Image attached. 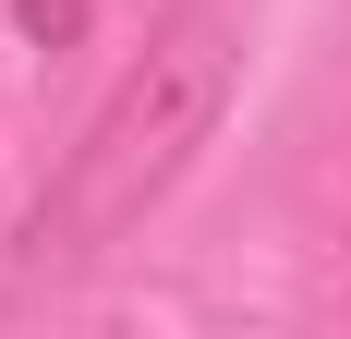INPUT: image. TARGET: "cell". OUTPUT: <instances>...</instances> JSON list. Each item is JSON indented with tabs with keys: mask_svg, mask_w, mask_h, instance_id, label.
Returning a JSON list of instances; mask_svg holds the SVG:
<instances>
[{
	"mask_svg": "<svg viewBox=\"0 0 351 339\" xmlns=\"http://www.w3.org/2000/svg\"><path fill=\"white\" fill-rule=\"evenodd\" d=\"M230 85H243V12H230V0L170 12V25L121 61V85L85 109V134L61 145V170L36 182L12 255H25V267H85V255H109L121 231H145V206L206 158Z\"/></svg>",
	"mask_w": 351,
	"mask_h": 339,
	"instance_id": "obj_1",
	"label": "cell"
},
{
	"mask_svg": "<svg viewBox=\"0 0 351 339\" xmlns=\"http://www.w3.org/2000/svg\"><path fill=\"white\" fill-rule=\"evenodd\" d=\"M12 25H25L36 49H73V36H85V0H12Z\"/></svg>",
	"mask_w": 351,
	"mask_h": 339,
	"instance_id": "obj_2",
	"label": "cell"
}]
</instances>
